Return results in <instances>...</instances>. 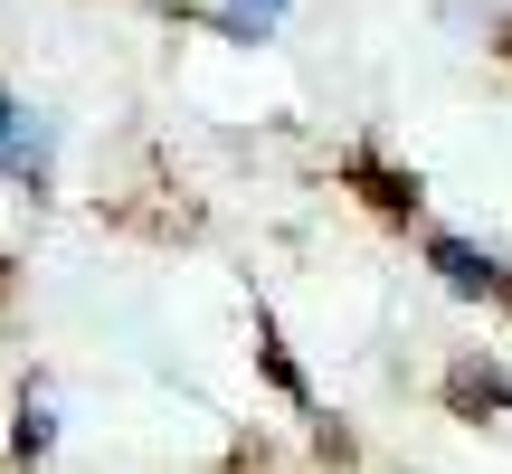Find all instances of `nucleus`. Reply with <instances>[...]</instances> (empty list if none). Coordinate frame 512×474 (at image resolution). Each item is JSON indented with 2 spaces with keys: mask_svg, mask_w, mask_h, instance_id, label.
<instances>
[{
  "mask_svg": "<svg viewBox=\"0 0 512 474\" xmlns=\"http://www.w3.org/2000/svg\"><path fill=\"white\" fill-rule=\"evenodd\" d=\"M437 266H446V285H456V294H512V275L494 266V256H475L465 237H437Z\"/></svg>",
  "mask_w": 512,
  "mask_h": 474,
  "instance_id": "obj_1",
  "label": "nucleus"
},
{
  "mask_svg": "<svg viewBox=\"0 0 512 474\" xmlns=\"http://www.w3.org/2000/svg\"><path fill=\"white\" fill-rule=\"evenodd\" d=\"M275 10H285V0H238V10H228V19H238V29H266Z\"/></svg>",
  "mask_w": 512,
  "mask_h": 474,
  "instance_id": "obj_2",
  "label": "nucleus"
}]
</instances>
